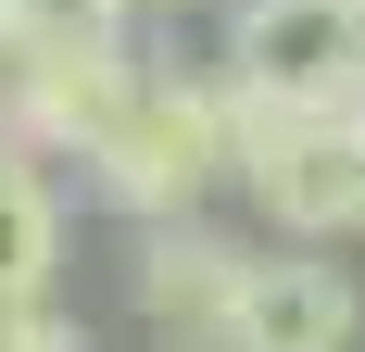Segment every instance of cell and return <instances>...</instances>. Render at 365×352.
Masks as SVG:
<instances>
[{"instance_id":"6da1fadb","label":"cell","mask_w":365,"mask_h":352,"mask_svg":"<svg viewBox=\"0 0 365 352\" xmlns=\"http://www.w3.org/2000/svg\"><path fill=\"white\" fill-rule=\"evenodd\" d=\"M215 189H240L227 76H215V63H139L113 139L88 151V202H113L126 227H164V214H202Z\"/></svg>"},{"instance_id":"7a4b0ae2","label":"cell","mask_w":365,"mask_h":352,"mask_svg":"<svg viewBox=\"0 0 365 352\" xmlns=\"http://www.w3.org/2000/svg\"><path fill=\"white\" fill-rule=\"evenodd\" d=\"M227 126H240V189H252L264 239H302V252L365 239V113H302L227 76Z\"/></svg>"},{"instance_id":"3957f363","label":"cell","mask_w":365,"mask_h":352,"mask_svg":"<svg viewBox=\"0 0 365 352\" xmlns=\"http://www.w3.org/2000/svg\"><path fill=\"white\" fill-rule=\"evenodd\" d=\"M240 88L302 113H365V0H227V51Z\"/></svg>"},{"instance_id":"277c9868","label":"cell","mask_w":365,"mask_h":352,"mask_svg":"<svg viewBox=\"0 0 365 352\" xmlns=\"http://www.w3.org/2000/svg\"><path fill=\"white\" fill-rule=\"evenodd\" d=\"M126 88H139V51L126 38H26L0 63V139L38 151V164H88L113 139Z\"/></svg>"},{"instance_id":"5b68a950","label":"cell","mask_w":365,"mask_h":352,"mask_svg":"<svg viewBox=\"0 0 365 352\" xmlns=\"http://www.w3.org/2000/svg\"><path fill=\"white\" fill-rule=\"evenodd\" d=\"M264 252L227 239L215 214H164V227H139V252H126V289H139V327L177 352H227V315H240V289H252Z\"/></svg>"},{"instance_id":"8992f818","label":"cell","mask_w":365,"mask_h":352,"mask_svg":"<svg viewBox=\"0 0 365 352\" xmlns=\"http://www.w3.org/2000/svg\"><path fill=\"white\" fill-rule=\"evenodd\" d=\"M365 340V289L340 264H315L302 239H264L240 315H227V352H353Z\"/></svg>"},{"instance_id":"52a82bcc","label":"cell","mask_w":365,"mask_h":352,"mask_svg":"<svg viewBox=\"0 0 365 352\" xmlns=\"http://www.w3.org/2000/svg\"><path fill=\"white\" fill-rule=\"evenodd\" d=\"M13 289H63V189L38 151L0 139V302Z\"/></svg>"},{"instance_id":"ba28073f","label":"cell","mask_w":365,"mask_h":352,"mask_svg":"<svg viewBox=\"0 0 365 352\" xmlns=\"http://www.w3.org/2000/svg\"><path fill=\"white\" fill-rule=\"evenodd\" d=\"M0 352H88V327L63 315V289H13L0 302Z\"/></svg>"},{"instance_id":"9c48e42d","label":"cell","mask_w":365,"mask_h":352,"mask_svg":"<svg viewBox=\"0 0 365 352\" xmlns=\"http://www.w3.org/2000/svg\"><path fill=\"white\" fill-rule=\"evenodd\" d=\"M26 38H126V0H26Z\"/></svg>"},{"instance_id":"30bf717a","label":"cell","mask_w":365,"mask_h":352,"mask_svg":"<svg viewBox=\"0 0 365 352\" xmlns=\"http://www.w3.org/2000/svg\"><path fill=\"white\" fill-rule=\"evenodd\" d=\"M13 51H26V0H0V63H13Z\"/></svg>"},{"instance_id":"8fae6325","label":"cell","mask_w":365,"mask_h":352,"mask_svg":"<svg viewBox=\"0 0 365 352\" xmlns=\"http://www.w3.org/2000/svg\"><path fill=\"white\" fill-rule=\"evenodd\" d=\"M126 13H164V0H126Z\"/></svg>"}]
</instances>
